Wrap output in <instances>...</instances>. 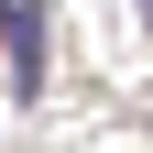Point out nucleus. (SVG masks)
I'll return each mask as SVG.
<instances>
[{
    "label": "nucleus",
    "mask_w": 153,
    "mask_h": 153,
    "mask_svg": "<svg viewBox=\"0 0 153 153\" xmlns=\"http://www.w3.org/2000/svg\"><path fill=\"white\" fill-rule=\"evenodd\" d=\"M0 44H11V76H22V99H44V11L0 0Z\"/></svg>",
    "instance_id": "f257e3e1"
}]
</instances>
